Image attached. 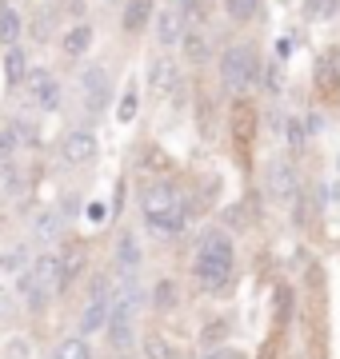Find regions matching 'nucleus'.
<instances>
[{
  "instance_id": "nucleus-1",
  "label": "nucleus",
  "mask_w": 340,
  "mask_h": 359,
  "mask_svg": "<svg viewBox=\"0 0 340 359\" xmlns=\"http://www.w3.org/2000/svg\"><path fill=\"white\" fill-rule=\"evenodd\" d=\"M233 268H236V256H233V240L228 231L221 228H209L200 236L197 244V259H192V276H197V287L209 295H221L228 283H233Z\"/></svg>"
},
{
  "instance_id": "nucleus-2",
  "label": "nucleus",
  "mask_w": 340,
  "mask_h": 359,
  "mask_svg": "<svg viewBox=\"0 0 340 359\" xmlns=\"http://www.w3.org/2000/svg\"><path fill=\"white\" fill-rule=\"evenodd\" d=\"M140 212H144V224L152 236L160 240H172V236H181L184 224H188V208L184 200L176 196L172 184H148L140 196Z\"/></svg>"
},
{
  "instance_id": "nucleus-3",
  "label": "nucleus",
  "mask_w": 340,
  "mask_h": 359,
  "mask_svg": "<svg viewBox=\"0 0 340 359\" xmlns=\"http://www.w3.org/2000/svg\"><path fill=\"white\" fill-rule=\"evenodd\" d=\"M221 80L233 92H249L256 80H261V60H256V48L252 44H228L221 52Z\"/></svg>"
},
{
  "instance_id": "nucleus-4",
  "label": "nucleus",
  "mask_w": 340,
  "mask_h": 359,
  "mask_svg": "<svg viewBox=\"0 0 340 359\" xmlns=\"http://www.w3.org/2000/svg\"><path fill=\"white\" fill-rule=\"evenodd\" d=\"M264 184H268V196H273L276 204H285V208L301 204V176H296L292 160H273Z\"/></svg>"
},
{
  "instance_id": "nucleus-5",
  "label": "nucleus",
  "mask_w": 340,
  "mask_h": 359,
  "mask_svg": "<svg viewBox=\"0 0 340 359\" xmlns=\"http://www.w3.org/2000/svg\"><path fill=\"white\" fill-rule=\"evenodd\" d=\"M108 320H112V292H108V280H96L92 283L89 304L80 311V332H84V339H89L92 332L108 327Z\"/></svg>"
},
{
  "instance_id": "nucleus-6",
  "label": "nucleus",
  "mask_w": 340,
  "mask_h": 359,
  "mask_svg": "<svg viewBox=\"0 0 340 359\" xmlns=\"http://www.w3.org/2000/svg\"><path fill=\"white\" fill-rule=\"evenodd\" d=\"M80 96H84V108L89 112H105L108 96H112V84H108L105 68H84L80 72Z\"/></svg>"
},
{
  "instance_id": "nucleus-7",
  "label": "nucleus",
  "mask_w": 340,
  "mask_h": 359,
  "mask_svg": "<svg viewBox=\"0 0 340 359\" xmlns=\"http://www.w3.org/2000/svg\"><path fill=\"white\" fill-rule=\"evenodd\" d=\"M60 156H65V164H72V168L92 164V156H96V136L84 132V128L65 132V140H60Z\"/></svg>"
},
{
  "instance_id": "nucleus-8",
  "label": "nucleus",
  "mask_w": 340,
  "mask_h": 359,
  "mask_svg": "<svg viewBox=\"0 0 340 359\" xmlns=\"http://www.w3.org/2000/svg\"><path fill=\"white\" fill-rule=\"evenodd\" d=\"M28 92H32L37 108H44V112H56V108H60V80H56L53 72L37 68V72L28 76Z\"/></svg>"
},
{
  "instance_id": "nucleus-9",
  "label": "nucleus",
  "mask_w": 340,
  "mask_h": 359,
  "mask_svg": "<svg viewBox=\"0 0 340 359\" xmlns=\"http://www.w3.org/2000/svg\"><path fill=\"white\" fill-rule=\"evenodd\" d=\"M140 244H136V236L132 231H120L117 236V276L120 280H136V271H140Z\"/></svg>"
},
{
  "instance_id": "nucleus-10",
  "label": "nucleus",
  "mask_w": 340,
  "mask_h": 359,
  "mask_svg": "<svg viewBox=\"0 0 340 359\" xmlns=\"http://www.w3.org/2000/svg\"><path fill=\"white\" fill-rule=\"evenodd\" d=\"M32 276L40 280V287L48 295H56L60 287L68 283V276H65V264H60V256H40L37 264H32Z\"/></svg>"
},
{
  "instance_id": "nucleus-11",
  "label": "nucleus",
  "mask_w": 340,
  "mask_h": 359,
  "mask_svg": "<svg viewBox=\"0 0 340 359\" xmlns=\"http://www.w3.org/2000/svg\"><path fill=\"white\" fill-rule=\"evenodd\" d=\"M16 299H20L28 311H40L48 299H53V295L40 287V280L32 276V268H28V271H20V276H16Z\"/></svg>"
},
{
  "instance_id": "nucleus-12",
  "label": "nucleus",
  "mask_w": 340,
  "mask_h": 359,
  "mask_svg": "<svg viewBox=\"0 0 340 359\" xmlns=\"http://www.w3.org/2000/svg\"><path fill=\"white\" fill-rule=\"evenodd\" d=\"M181 8H160L157 13V40L164 44V48H176L184 40V25H181Z\"/></svg>"
},
{
  "instance_id": "nucleus-13",
  "label": "nucleus",
  "mask_w": 340,
  "mask_h": 359,
  "mask_svg": "<svg viewBox=\"0 0 340 359\" xmlns=\"http://www.w3.org/2000/svg\"><path fill=\"white\" fill-rule=\"evenodd\" d=\"M148 88H152V96H169L172 88H176V65L172 60H152L148 65Z\"/></svg>"
},
{
  "instance_id": "nucleus-14",
  "label": "nucleus",
  "mask_w": 340,
  "mask_h": 359,
  "mask_svg": "<svg viewBox=\"0 0 340 359\" xmlns=\"http://www.w3.org/2000/svg\"><path fill=\"white\" fill-rule=\"evenodd\" d=\"M152 16H157V4H152V0H124V16H120V25H124V32H140Z\"/></svg>"
},
{
  "instance_id": "nucleus-15",
  "label": "nucleus",
  "mask_w": 340,
  "mask_h": 359,
  "mask_svg": "<svg viewBox=\"0 0 340 359\" xmlns=\"http://www.w3.org/2000/svg\"><path fill=\"white\" fill-rule=\"evenodd\" d=\"M32 268V256H28V248L25 244H8V248H0V276L8 271V276H20V271Z\"/></svg>"
},
{
  "instance_id": "nucleus-16",
  "label": "nucleus",
  "mask_w": 340,
  "mask_h": 359,
  "mask_svg": "<svg viewBox=\"0 0 340 359\" xmlns=\"http://www.w3.org/2000/svg\"><path fill=\"white\" fill-rule=\"evenodd\" d=\"M20 13H16L13 4H0V44L4 48H16L20 44Z\"/></svg>"
},
{
  "instance_id": "nucleus-17",
  "label": "nucleus",
  "mask_w": 340,
  "mask_h": 359,
  "mask_svg": "<svg viewBox=\"0 0 340 359\" xmlns=\"http://www.w3.org/2000/svg\"><path fill=\"white\" fill-rule=\"evenodd\" d=\"M261 8H264V0H224V13H228L233 25H249V20H256Z\"/></svg>"
},
{
  "instance_id": "nucleus-18",
  "label": "nucleus",
  "mask_w": 340,
  "mask_h": 359,
  "mask_svg": "<svg viewBox=\"0 0 340 359\" xmlns=\"http://www.w3.org/2000/svg\"><path fill=\"white\" fill-rule=\"evenodd\" d=\"M140 351H144V359H176L172 344H169L160 332H148V335H144V339H140Z\"/></svg>"
},
{
  "instance_id": "nucleus-19",
  "label": "nucleus",
  "mask_w": 340,
  "mask_h": 359,
  "mask_svg": "<svg viewBox=\"0 0 340 359\" xmlns=\"http://www.w3.org/2000/svg\"><path fill=\"white\" fill-rule=\"evenodd\" d=\"M60 231H65V216H60V212H40L37 216V240L53 244Z\"/></svg>"
},
{
  "instance_id": "nucleus-20",
  "label": "nucleus",
  "mask_w": 340,
  "mask_h": 359,
  "mask_svg": "<svg viewBox=\"0 0 340 359\" xmlns=\"http://www.w3.org/2000/svg\"><path fill=\"white\" fill-rule=\"evenodd\" d=\"M92 44V28L89 25H77V28H68L65 32V52L68 56H84Z\"/></svg>"
},
{
  "instance_id": "nucleus-21",
  "label": "nucleus",
  "mask_w": 340,
  "mask_h": 359,
  "mask_svg": "<svg viewBox=\"0 0 340 359\" xmlns=\"http://www.w3.org/2000/svg\"><path fill=\"white\" fill-rule=\"evenodd\" d=\"M53 359H92V347L84 335H72V339H65V344H56Z\"/></svg>"
},
{
  "instance_id": "nucleus-22",
  "label": "nucleus",
  "mask_w": 340,
  "mask_h": 359,
  "mask_svg": "<svg viewBox=\"0 0 340 359\" xmlns=\"http://www.w3.org/2000/svg\"><path fill=\"white\" fill-rule=\"evenodd\" d=\"M176 299H181V287L172 280H160L157 287H152V308L157 311H172L176 308Z\"/></svg>"
},
{
  "instance_id": "nucleus-23",
  "label": "nucleus",
  "mask_w": 340,
  "mask_h": 359,
  "mask_svg": "<svg viewBox=\"0 0 340 359\" xmlns=\"http://www.w3.org/2000/svg\"><path fill=\"white\" fill-rule=\"evenodd\" d=\"M304 13H308V20H336L340 16V0H308Z\"/></svg>"
},
{
  "instance_id": "nucleus-24",
  "label": "nucleus",
  "mask_w": 340,
  "mask_h": 359,
  "mask_svg": "<svg viewBox=\"0 0 340 359\" xmlns=\"http://www.w3.org/2000/svg\"><path fill=\"white\" fill-rule=\"evenodd\" d=\"M4 72H8V80H13V84H20V80H25L28 60H25V52H20V48H8V56H4Z\"/></svg>"
},
{
  "instance_id": "nucleus-25",
  "label": "nucleus",
  "mask_w": 340,
  "mask_h": 359,
  "mask_svg": "<svg viewBox=\"0 0 340 359\" xmlns=\"http://www.w3.org/2000/svg\"><path fill=\"white\" fill-rule=\"evenodd\" d=\"M285 140H288V148H296V152H301L304 144H308V132H304V120H301V116H288Z\"/></svg>"
},
{
  "instance_id": "nucleus-26",
  "label": "nucleus",
  "mask_w": 340,
  "mask_h": 359,
  "mask_svg": "<svg viewBox=\"0 0 340 359\" xmlns=\"http://www.w3.org/2000/svg\"><path fill=\"white\" fill-rule=\"evenodd\" d=\"M136 104H140V96H136V84H129V88H124V96H120V108H117V120H120V124L136 120Z\"/></svg>"
},
{
  "instance_id": "nucleus-27",
  "label": "nucleus",
  "mask_w": 340,
  "mask_h": 359,
  "mask_svg": "<svg viewBox=\"0 0 340 359\" xmlns=\"http://www.w3.org/2000/svg\"><path fill=\"white\" fill-rule=\"evenodd\" d=\"M60 264H65L68 280H77L80 271H84V248H65V252H60Z\"/></svg>"
},
{
  "instance_id": "nucleus-28",
  "label": "nucleus",
  "mask_w": 340,
  "mask_h": 359,
  "mask_svg": "<svg viewBox=\"0 0 340 359\" xmlns=\"http://www.w3.org/2000/svg\"><path fill=\"white\" fill-rule=\"evenodd\" d=\"M184 56H188V60H204V56H209V48H204V36H200V32H184Z\"/></svg>"
},
{
  "instance_id": "nucleus-29",
  "label": "nucleus",
  "mask_w": 340,
  "mask_h": 359,
  "mask_svg": "<svg viewBox=\"0 0 340 359\" xmlns=\"http://www.w3.org/2000/svg\"><path fill=\"white\" fill-rule=\"evenodd\" d=\"M16 148H20V132H16V128H4V132H0V164H4V160L16 152Z\"/></svg>"
},
{
  "instance_id": "nucleus-30",
  "label": "nucleus",
  "mask_w": 340,
  "mask_h": 359,
  "mask_svg": "<svg viewBox=\"0 0 340 359\" xmlns=\"http://www.w3.org/2000/svg\"><path fill=\"white\" fill-rule=\"evenodd\" d=\"M200 359H244V351H236V347H228V344H221V347H209Z\"/></svg>"
},
{
  "instance_id": "nucleus-31",
  "label": "nucleus",
  "mask_w": 340,
  "mask_h": 359,
  "mask_svg": "<svg viewBox=\"0 0 340 359\" xmlns=\"http://www.w3.org/2000/svg\"><path fill=\"white\" fill-rule=\"evenodd\" d=\"M224 332H228V323L224 320H216V323H209V327H204V344H216V339H224Z\"/></svg>"
},
{
  "instance_id": "nucleus-32",
  "label": "nucleus",
  "mask_w": 340,
  "mask_h": 359,
  "mask_svg": "<svg viewBox=\"0 0 340 359\" xmlns=\"http://www.w3.org/2000/svg\"><path fill=\"white\" fill-rule=\"evenodd\" d=\"M32 355V344H28V339H13V344H8V359H28Z\"/></svg>"
},
{
  "instance_id": "nucleus-33",
  "label": "nucleus",
  "mask_w": 340,
  "mask_h": 359,
  "mask_svg": "<svg viewBox=\"0 0 340 359\" xmlns=\"http://www.w3.org/2000/svg\"><path fill=\"white\" fill-rule=\"evenodd\" d=\"M13 295H16V292H4V287H0V320H4L8 311H13V304H16Z\"/></svg>"
},
{
  "instance_id": "nucleus-34",
  "label": "nucleus",
  "mask_w": 340,
  "mask_h": 359,
  "mask_svg": "<svg viewBox=\"0 0 340 359\" xmlns=\"http://www.w3.org/2000/svg\"><path fill=\"white\" fill-rule=\"evenodd\" d=\"M181 13L184 16H197V0H181Z\"/></svg>"
}]
</instances>
